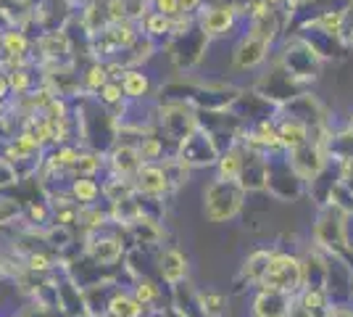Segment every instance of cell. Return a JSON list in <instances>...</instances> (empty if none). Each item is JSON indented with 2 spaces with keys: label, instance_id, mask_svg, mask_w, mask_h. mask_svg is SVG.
Returning a JSON list of instances; mask_svg holds the SVG:
<instances>
[{
  "label": "cell",
  "instance_id": "obj_1",
  "mask_svg": "<svg viewBox=\"0 0 353 317\" xmlns=\"http://www.w3.org/2000/svg\"><path fill=\"white\" fill-rule=\"evenodd\" d=\"M79 130V146L95 153H108L119 143V124L114 114L95 95H79L72 101Z\"/></svg>",
  "mask_w": 353,
  "mask_h": 317
},
{
  "label": "cell",
  "instance_id": "obj_2",
  "mask_svg": "<svg viewBox=\"0 0 353 317\" xmlns=\"http://www.w3.org/2000/svg\"><path fill=\"white\" fill-rule=\"evenodd\" d=\"M348 220L351 217L340 206L324 204L314 222V246L353 267V243L348 241Z\"/></svg>",
  "mask_w": 353,
  "mask_h": 317
},
{
  "label": "cell",
  "instance_id": "obj_3",
  "mask_svg": "<svg viewBox=\"0 0 353 317\" xmlns=\"http://www.w3.org/2000/svg\"><path fill=\"white\" fill-rule=\"evenodd\" d=\"M245 191L237 180H221V177H214V180L206 185L203 191V214H206L208 222H227L232 220L237 211L243 209L245 204Z\"/></svg>",
  "mask_w": 353,
  "mask_h": 317
},
{
  "label": "cell",
  "instance_id": "obj_4",
  "mask_svg": "<svg viewBox=\"0 0 353 317\" xmlns=\"http://www.w3.org/2000/svg\"><path fill=\"white\" fill-rule=\"evenodd\" d=\"M266 193L277 201H298L306 193V182L293 169L288 151H274L266 156Z\"/></svg>",
  "mask_w": 353,
  "mask_h": 317
},
{
  "label": "cell",
  "instance_id": "obj_5",
  "mask_svg": "<svg viewBox=\"0 0 353 317\" xmlns=\"http://www.w3.org/2000/svg\"><path fill=\"white\" fill-rule=\"evenodd\" d=\"M198 130V111L188 104H156V133L176 151V146Z\"/></svg>",
  "mask_w": 353,
  "mask_h": 317
},
{
  "label": "cell",
  "instance_id": "obj_6",
  "mask_svg": "<svg viewBox=\"0 0 353 317\" xmlns=\"http://www.w3.org/2000/svg\"><path fill=\"white\" fill-rule=\"evenodd\" d=\"M208 43H211V37H208L206 32L201 30V24L195 21L188 32L169 37V40L163 43V50H166V56L172 59L176 72H190V69H195V66L203 61V56H206V50H208Z\"/></svg>",
  "mask_w": 353,
  "mask_h": 317
},
{
  "label": "cell",
  "instance_id": "obj_7",
  "mask_svg": "<svg viewBox=\"0 0 353 317\" xmlns=\"http://www.w3.org/2000/svg\"><path fill=\"white\" fill-rule=\"evenodd\" d=\"M277 61H280L282 69L293 77V79H298L301 85L314 82V79L319 77V72H322V59H319V56L311 50L309 43H303L298 35L282 46Z\"/></svg>",
  "mask_w": 353,
  "mask_h": 317
},
{
  "label": "cell",
  "instance_id": "obj_8",
  "mask_svg": "<svg viewBox=\"0 0 353 317\" xmlns=\"http://www.w3.org/2000/svg\"><path fill=\"white\" fill-rule=\"evenodd\" d=\"M261 288H272V291H282V294H301L303 291V265L301 257L288 254V251H277L269 259V270H266Z\"/></svg>",
  "mask_w": 353,
  "mask_h": 317
},
{
  "label": "cell",
  "instance_id": "obj_9",
  "mask_svg": "<svg viewBox=\"0 0 353 317\" xmlns=\"http://www.w3.org/2000/svg\"><path fill=\"white\" fill-rule=\"evenodd\" d=\"M140 37V24L134 21H119V24H108L103 32H98L90 40V56L92 61H114L124 50L130 48Z\"/></svg>",
  "mask_w": 353,
  "mask_h": 317
},
{
  "label": "cell",
  "instance_id": "obj_10",
  "mask_svg": "<svg viewBox=\"0 0 353 317\" xmlns=\"http://www.w3.org/2000/svg\"><path fill=\"white\" fill-rule=\"evenodd\" d=\"M253 90L259 93L261 98H266L269 104H274L277 108H282V106H288L290 101H295L298 95H303V93H306V85H301L298 79H293V77L280 66V61H274L272 69L253 85Z\"/></svg>",
  "mask_w": 353,
  "mask_h": 317
},
{
  "label": "cell",
  "instance_id": "obj_11",
  "mask_svg": "<svg viewBox=\"0 0 353 317\" xmlns=\"http://www.w3.org/2000/svg\"><path fill=\"white\" fill-rule=\"evenodd\" d=\"M176 159H182L185 164L195 169V166H216L219 162V148H216V143L211 140L206 130H195L190 137H185L179 146H176Z\"/></svg>",
  "mask_w": 353,
  "mask_h": 317
},
{
  "label": "cell",
  "instance_id": "obj_12",
  "mask_svg": "<svg viewBox=\"0 0 353 317\" xmlns=\"http://www.w3.org/2000/svg\"><path fill=\"white\" fill-rule=\"evenodd\" d=\"M121 236L124 233H108V230H98V233H88V238H85V254H88L95 265H101V267H117L119 262L124 259L127 254V249H124V243H121Z\"/></svg>",
  "mask_w": 353,
  "mask_h": 317
},
{
  "label": "cell",
  "instance_id": "obj_13",
  "mask_svg": "<svg viewBox=\"0 0 353 317\" xmlns=\"http://www.w3.org/2000/svg\"><path fill=\"white\" fill-rule=\"evenodd\" d=\"M230 111H232L245 127H253V124H259V122L277 119V117H280V108L274 104H269L266 98H261L253 88L240 93L235 98V104L230 106Z\"/></svg>",
  "mask_w": 353,
  "mask_h": 317
},
{
  "label": "cell",
  "instance_id": "obj_14",
  "mask_svg": "<svg viewBox=\"0 0 353 317\" xmlns=\"http://www.w3.org/2000/svg\"><path fill=\"white\" fill-rule=\"evenodd\" d=\"M198 24L208 37H224L237 27V11L230 0H216L206 3V8L198 14Z\"/></svg>",
  "mask_w": 353,
  "mask_h": 317
},
{
  "label": "cell",
  "instance_id": "obj_15",
  "mask_svg": "<svg viewBox=\"0 0 353 317\" xmlns=\"http://www.w3.org/2000/svg\"><path fill=\"white\" fill-rule=\"evenodd\" d=\"M140 166H143V159H140V151H137V143L127 140V137H119L117 146L105 153V169L114 177L134 180Z\"/></svg>",
  "mask_w": 353,
  "mask_h": 317
},
{
  "label": "cell",
  "instance_id": "obj_16",
  "mask_svg": "<svg viewBox=\"0 0 353 317\" xmlns=\"http://www.w3.org/2000/svg\"><path fill=\"white\" fill-rule=\"evenodd\" d=\"M298 37L303 40V43H309L311 50L319 56L322 61H340L348 56V43L343 40V37H338V35H327V32L322 30H314V27H301L298 30Z\"/></svg>",
  "mask_w": 353,
  "mask_h": 317
},
{
  "label": "cell",
  "instance_id": "obj_17",
  "mask_svg": "<svg viewBox=\"0 0 353 317\" xmlns=\"http://www.w3.org/2000/svg\"><path fill=\"white\" fill-rule=\"evenodd\" d=\"M269 43L261 40V37H253V35H243L240 40L232 48V66L240 69V72H248V69H256L261 66L266 59H269Z\"/></svg>",
  "mask_w": 353,
  "mask_h": 317
},
{
  "label": "cell",
  "instance_id": "obj_18",
  "mask_svg": "<svg viewBox=\"0 0 353 317\" xmlns=\"http://www.w3.org/2000/svg\"><path fill=\"white\" fill-rule=\"evenodd\" d=\"M280 114H288V117H295V119H301L303 124H309L311 130L314 127H322L330 122L327 117V108L319 104V98L316 95H311L309 90L303 93V95H298L295 101H290L288 106H282Z\"/></svg>",
  "mask_w": 353,
  "mask_h": 317
},
{
  "label": "cell",
  "instance_id": "obj_19",
  "mask_svg": "<svg viewBox=\"0 0 353 317\" xmlns=\"http://www.w3.org/2000/svg\"><path fill=\"white\" fill-rule=\"evenodd\" d=\"M295 304V296L282 294V291H272V288H259L250 315L253 317H288Z\"/></svg>",
  "mask_w": 353,
  "mask_h": 317
},
{
  "label": "cell",
  "instance_id": "obj_20",
  "mask_svg": "<svg viewBox=\"0 0 353 317\" xmlns=\"http://www.w3.org/2000/svg\"><path fill=\"white\" fill-rule=\"evenodd\" d=\"M132 182H134V191H137L140 196L163 198L172 191L169 177H166V172H163L161 164H143L137 169V175H134Z\"/></svg>",
  "mask_w": 353,
  "mask_h": 317
},
{
  "label": "cell",
  "instance_id": "obj_21",
  "mask_svg": "<svg viewBox=\"0 0 353 317\" xmlns=\"http://www.w3.org/2000/svg\"><path fill=\"white\" fill-rule=\"evenodd\" d=\"M240 146H243V143H240ZM243 148H245V146H243ZM266 156H269V153L245 148L240 180H237L243 185L245 193H250V191H266Z\"/></svg>",
  "mask_w": 353,
  "mask_h": 317
},
{
  "label": "cell",
  "instance_id": "obj_22",
  "mask_svg": "<svg viewBox=\"0 0 353 317\" xmlns=\"http://www.w3.org/2000/svg\"><path fill=\"white\" fill-rule=\"evenodd\" d=\"M0 56L11 59H34V40L21 27H6L0 32Z\"/></svg>",
  "mask_w": 353,
  "mask_h": 317
},
{
  "label": "cell",
  "instance_id": "obj_23",
  "mask_svg": "<svg viewBox=\"0 0 353 317\" xmlns=\"http://www.w3.org/2000/svg\"><path fill=\"white\" fill-rule=\"evenodd\" d=\"M159 278L172 288L185 283V278H188V257L174 246L163 249L159 254Z\"/></svg>",
  "mask_w": 353,
  "mask_h": 317
},
{
  "label": "cell",
  "instance_id": "obj_24",
  "mask_svg": "<svg viewBox=\"0 0 353 317\" xmlns=\"http://www.w3.org/2000/svg\"><path fill=\"white\" fill-rule=\"evenodd\" d=\"M277 135H280L282 151H293L298 146H303L311 137V127L303 124L295 117H288V114H280L277 117Z\"/></svg>",
  "mask_w": 353,
  "mask_h": 317
},
{
  "label": "cell",
  "instance_id": "obj_25",
  "mask_svg": "<svg viewBox=\"0 0 353 317\" xmlns=\"http://www.w3.org/2000/svg\"><path fill=\"white\" fill-rule=\"evenodd\" d=\"M124 236H127L137 249H150V246H159V243H161L163 227L159 220L143 217V220H137L134 225L124 227Z\"/></svg>",
  "mask_w": 353,
  "mask_h": 317
},
{
  "label": "cell",
  "instance_id": "obj_26",
  "mask_svg": "<svg viewBox=\"0 0 353 317\" xmlns=\"http://www.w3.org/2000/svg\"><path fill=\"white\" fill-rule=\"evenodd\" d=\"M121 88H124V95L127 101H148L153 95V79L145 69H127L124 77H121Z\"/></svg>",
  "mask_w": 353,
  "mask_h": 317
},
{
  "label": "cell",
  "instance_id": "obj_27",
  "mask_svg": "<svg viewBox=\"0 0 353 317\" xmlns=\"http://www.w3.org/2000/svg\"><path fill=\"white\" fill-rule=\"evenodd\" d=\"M69 193H72L74 204L82 209L98 206V198L103 196V182H98V177H74L69 182Z\"/></svg>",
  "mask_w": 353,
  "mask_h": 317
},
{
  "label": "cell",
  "instance_id": "obj_28",
  "mask_svg": "<svg viewBox=\"0 0 353 317\" xmlns=\"http://www.w3.org/2000/svg\"><path fill=\"white\" fill-rule=\"evenodd\" d=\"M77 19L82 21V27L88 30L90 37H95L98 32H103L111 19H108V11H105V0H88L82 6V11L77 14Z\"/></svg>",
  "mask_w": 353,
  "mask_h": 317
},
{
  "label": "cell",
  "instance_id": "obj_29",
  "mask_svg": "<svg viewBox=\"0 0 353 317\" xmlns=\"http://www.w3.org/2000/svg\"><path fill=\"white\" fill-rule=\"evenodd\" d=\"M172 21H174V19H166V16H161L159 11L150 8V11L143 16V21H140V35H145L153 43L163 46V43L172 37Z\"/></svg>",
  "mask_w": 353,
  "mask_h": 317
},
{
  "label": "cell",
  "instance_id": "obj_30",
  "mask_svg": "<svg viewBox=\"0 0 353 317\" xmlns=\"http://www.w3.org/2000/svg\"><path fill=\"white\" fill-rule=\"evenodd\" d=\"M272 254H274V249H259V251H253V254L245 259L240 278H243V280H248V283L261 286L266 270H269V259H272Z\"/></svg>",
  "mask_w": 353,
  "mask_h": 317
},
{
  "label": "cell",
  "instance_id": "obj_31",
  "mask_svg": "<svg viewBox=\"0 0 353 317\" xmlns=\"http://www.w3.org/2000/svg\"><path fill=\"white\" fill-rule=\"evenodd\" d=\"M79 77H82V95H95L111 79L108 77V66H105L103 61H88L82 66Z\"/></svg>",
  "mask_w": 353,
  "mask_h": 317
},
{
  "label": "cell",
  "instance_id": "obj_32",
  "mask_svg": "<svg viewBox=\"0 0 353 317\" xmlns=\"http://www.w3.org/2000/svg\"><path fill=\"white\" fill-rule=\"evenodd\" d=\"M243 156H245V148H243L240 143L232 146V148H227L224 153H219V162H216V177H221V180H240Z\"/></svg>",
  "mask_w": 353,
  "mask_h": 317
},
{
  "label": "cell",
  "instance_id": "obj_33",
  "mask_svg": "<svg viewBox=\"0 0 353 317\" xmlns=\"http://www.w3.org/2000/svg\"><path fill=\"white\" fill-rule=\"evenodd\" d=\"M298 304H301L311 317H327V312L332 309L330 296H327L324 288H303V291L298 294Z\"/></svg>",
  "mask_w": 353,
  "mask_h": 317
},
{
  "label": "cell",
  "instance_id": "obj_34",
  "mask_svg": "<svg viewBox=\"0 0 353 317\" xmlns=\"http://www.w3.org/2000/svg\"><path fill=\"white\" fill-rule=\"evenodd\" d=\"M105 315H111V317H143L145 315V307H140L132 294H127V291H121V288H119L117 294L111 296V302H108V312H105Z\"/></svg>",
  "mask_w": 353,
  "mask_h": 317
},
{
  "label": "cell",
  "instance_id": "obj_35",
  "mask_svg": "<svg viewBox=\"0 0 353 317\" xmlns=\"http://www.w3.org/2000/svg\"><path fill=\"white\" fill-rule=\"evenodd\" d=\"M137 191H134V182L127 180V177H114V175H108L103 182V198L108 204H117V201H124V198L134 196Z\"/></svg>",
  "mask_w": 353,
  "mask_h": 317
},
{
  "label": "cell",
  "instance_id": "obj_36",
  "mask_svg": "<svg viewBox=\"0 0 353 317\" xmlns=\"http://www.w3.org/2000/svg\"><path fill=\"white\" fill-rule=\"evenodd\" d=\"M198 302H201L203 317H221L227 312V296L221 291H216V288L198 291Z\"/></svg>",
  "mask_w": 353,
  "mask_h": 317
},
{
  "label": "cell",
  "instance_id": "obj_37",
  "mask_svg": "<svg viewBox=\"0 0 353 317\" xmlns=\"http://www.w3.org/2000/svg\"><path fill=\"white\" fill-rule=\"evenodd\" d=\"M159 164L163 166V172H166V177H169V185H172V191L190 180L192 169L185 164L182 159H176V156H166V159H163V162H159Z\"/></svg>",
  "mask_w": 353,
  "mask_h": 317
},
{
  "label": "cell",
  "instance_id": "obj_38",
  "mask_svg": "<svg viewBox=\"0 0 353 317\" xmlns=\"http://www.w3.org/2000/svg\"><path fill=\"white\" fill-rule=\"evenodd\" d=\"M132 296L137 299V304L140 307H150V304L159 302V296H161V288H159V283L156 280H150V278H137L132 286Z\"/></svg>",
  "mask_w": 353,
  "mask_h": 317
},
{
  "label": "cell",
  "instance_id": "obj_39",
  "mask_svg": "<svg viewBox=\"0 0 353 317\" xmlns=\"http://www.w3.org/2000/svg\"><path fill=\"white\" fill-rule=\"evenodd\" d=\"M95 98H98V101H101L108 111H114V108H119V106L127 101L124 88H121V82H117V79H108L103 88L95 93Z\"/></svg>",
  "mask_w": 353,
  "mask_h": 317
},
{
  "label": "cell",
  "instance_id": "obj_40",
  "mask_svg": "<svg viewBox=\"0 0 353 317\" xmlns=\"http://www.w3.org/2000/svg\"><path fill=\"white\" fill-rule=\"evenodd\" d=\"M19 217H21V204L16 198H0V227L14 225Z\"/></svg>",
  "mask_w": 353,
  "mask_h": 317
},
{
  "label": "cell",
  "instance_id": "obj_41",
  "mask_svg": "<svg viewBox=\"0 0 353 317\" xmlns=\"http://www.w3.org/2000/svg\"><path fill=\"white\" fill-rule=\"evenodd\" d=\"M50 270H53V259L43 251H32L27 257V272H32V275H45Z\"/></svg>",
  "mask_w": 353,
  "mask_h": 317
},
{
  "label": "cell",
  "instance_id": "obj_42",
  "mask_svg": "<svg viewBox=\"0 0 353 317\" xmlns=\"http://www.w3.org/2000/svg\"><path fill=\"white\" fill-rule=\"evenodd\" d=\"M19 175H16L14 164L8 162V159H3L0 156V191H6V188H14V185H19Z\"/></svg>",
  "mask_w": 353,
  "mask_h": 317
},
{
  "label": "cell",
  "instance_id": "obj_43",
  "mask_svg": "<svg viewBox=\"0 0 353 317\" xmlns=\"http://www.w3.org/2000/svg\"><path fill=\"white\" fill-rule=\"evenodd\" d=\"M150 8L159 11L161 16H166V19L182 16V11H179V0H150Z\"/></svg>",
  "mask_w": 353,
  "mask_h": 317
},
{
  "label": "cell",
  "instance_id": "obj_44",
  "mask_svg": "<svg viewBox=\"0 0 353 317\" xmlns=\"http://www.w3.org/2000/svg\"><path fill=\"white\" fill-rule=\"evenodd\" d=\"M206 8V0H179V11H182V16H195L198 19V14Z\"/></svg>",
  "mask_w": 353,
  "mask_h": 317
},
{
  "label": "cell",
  "instance_id": "obj_45",
  "mask_svg": "<svg viewBox=\"0 0 353 317\" xmlns=\"http://www.w3.org/2000/svg\"><path fill=\"white\" fill-rule=\"evenodd\" d=\"M0 98L6 101V98H14L11 95V82H8V75L6 72H0Z\"/></svg>",
  "mask_w": 353,
  "mask_h": 317
},
{
  "label": "cell",
  "instance_id": "obj_46",
  "mask_svg": "<svg viewBox=\"0 0 353 317\" xmlns=\"http://www.w3.org/2000/svg\"><path fill=\"white\" fill-rule=\"evenodd\" d=\"M6 278V265H3V259H0V280Z\"/></svg>",
  "mask_w": 353,
  "mask_h": 317
},
{
  "label": "cell",
  "instance_id": "obj_47",
  "mask_svg": "<svg viewBox=\"0 0 353 317\" xmlns=\"http://www.w3.org/2000/svg\"><path fill=\"white\" fill-rule=\"evenodd\" d=\"M351 294H353V278H351Z\"/></svg>",
  "mask_w": 353,
  "mask_h": 317
},
{
  "label": "cell",
  "instance_id": "obj_48",
  "mask_svg": "<svg viewBox=\"0 0 353 317\" xmlns=\"http://www.w3.org/2000/svg\"><path fill=\"white\" fill-rule=\"evenodd\" d=\"M105 317H111V315H105Z\"/></svg>",
  "mask_w": 353,
  "mask_h": 317
}]
</instances>
